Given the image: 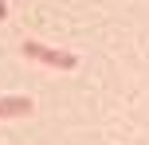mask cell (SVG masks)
I'll return each mask as SVG.
<instances>
[{
  "mask_svg": "<svg viewBox=\"0 0 149 145\" xmlns=\"http://www.w3.org/2000/svg\"><path fill=\"white\" fill-rule=\"evenodd\" d=\"M24 55L28 59H43V63H51V67H63V71H71L74 67V55H67V51H51V47H43V43H24Z\"/></svg>",
  "mask_w": 149,
  "mask_h": 145,
  "instance_id": "1",
  "label": "cell"
},
{
  "mask_svg": "<svg viewBox=\"0 0 149 145\" xmlns=\"http://www.w3.org/2000/svg\"><path fill=\"white\" fill-rule=\"evenodd\" d=\"M28 110H31L28 98H4V102H0V118H4V114H28Z\"/></svg>",
  "mask_w": 149,
  "mask_h": 145,
  "instance_id": "2",
  "label": "cell"
},
{
  "mask_svg": "<svg viewBox=\"0 0 149 145\" xmlns=\"http://www.w3.org/2000/svg\"><path fill=\"white\" fill-rule=\"evenodd\" d=\"M4 12H8V8H4V0H0V16H4Z\"/></svg>",
  "mask_w": 149,
  "mask_h": 145,
  "instance_id": "3",
  "label": "cell"
}]
</instances>
